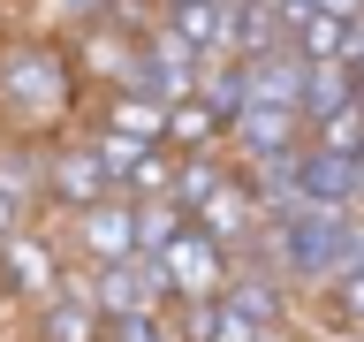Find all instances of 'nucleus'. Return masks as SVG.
I'll return each instance as SVG.
<instances>
[{
  "mask_svg": "<svg viewBox=\"0 0 364 342\" xmlns=\"http://www.w3.org/2000/svg\"><path fill=\"white\" fill-rule=\"evenodd\" d=\"M220 304H235L243 319H258V327L273 335V327L289 319V274L273 266V259H235V274H228Z\"/></svg>",
  "mask_w": 364,
  "mask_h": 342,
  "instance_id": "423d86ee",
  "label": "nucleus"
},
{
  "mask_svg": "<svg viewBox=\"0 0 364 342\" xmlns=\"http://www.w3.org/2000/svg\"><path fill=\"white\" fill-rule=\"evenodd\" d=\"M213 145H228V122L205 99H182L175 114H167V152H213Z\"/></svg>",
  "mask_w": 364,
  "mask_h": 342,
  "instance_id": "2eb2a0df",
  "label": "nucleus"
},
{
  "mask_svg": "<svg viewBox=\"0 0 364 342\" xmlns=\"http://www.w3.org/2000/svg\"><path fill=\"white\" fill-rule=\"evenodd\" d=\"M220 8H235V16H243V8H266V0H220Z\"/></svg>",
  "mask_w": 364,
  "mask_h": 342,
  "instance_id": "5701e85b",
  "label": "nucleus"
},
{
  "mask_svg": "<svg viewBox=\"0 0 364 342\" xmlns=\"http://www.w3.org/2000/svg\"><path fill=\"white\" fill-rule=\"evenodd\" d=\"M198 99L213 114H220L228 130H235V122H243L250 107H258V99H250V61H205V76H198Z\"/></svg>",
  "mask_w": 364,
  "mask_h": 342,
  "instance_id": "f8f14e48",
  "label": "nucleus"
},
{
  "mask_svg": "<svg viewBox=\"0 0 364 342\" xmlns=\"http://www.w3.org/2000/svg\"><path fill=\"white\" fill-rule=\"evenodd\" d=\"M266 342H296V335H289V327H273V335H266Z\"/></svg>",
  "mask_w": 364,
  "mask_h": 342,
  "instance_id": "b1692460",
  "label": "nucleus"
},
{
  "mask_svg": "<svg viewBox=\"0 0 364 342\" xmlns=\"http://www.w3.org/2000/svg\"><path fill=\"white\" fill-rule=\"evenodd\" d=\"M46 198L68 205V213H84V205H107V198H129L122 190V167H114L99 145H61V152H46Z\"/></svg>",
  "mask_w": 364,
  "mask_h": 342,
  "instance_id": "f03ea898",
  "label": "nucleus"
},
{
  "mask_svg": "<svg viewBox=\"0 0 364 342\" xmlns=\"http://www.w3.org/2000/svg\"><path fill=\"white\" fill-rule=\"evenodd\" d=\"M167 274H175V296H220L228 274H235V251L213 244L205 228H190V236L167 251Z\"/></svg>",
  "mask_w": 364,
  "mask_h": 342,
  "instance_id": "0eeeda50",
  "label": "nucleus"
},
{
  "mask_svg": "<svg viewBox=\"0 0 364 342\" xmlns=\"http://www.w3.org/2000/svg\"><path fill=\"white\" fill-rule=\"evenodd\" d=\"M289 46L304 53V61H341V46H349V23L318 8L311 23H296V31H289Z\"/></svg>",
  "mask_w": 364,
  "mask_h": 342,
  "instance_id": "f3484780",
  "label": "nucleus"
},
{
  "mask_svg": "<svg viewBox=\"0 0 364 342\" xmlns=\"http://www.w3.org/2000/svg\"><path fill=\"white\" fill-rule=\"evenodd\" d=\"M68 244L84 251L91 266H129V259H144V244H136V198H107V205H84V213H68Z\"/></svg>",
  "mask_w": 364,
  "mask_h": 342,
  "instance_id": "7ed1b4c3",
  "label": "nucleus"
},
{
  "mask_svg": "<svg viewBox=\"0 0 364 342\" xmlns=\"http://www.w3.org/2000/svg\"><path fill=\"white\" fill-rule=\"evenodd\" d=\"M304 76H311V61H304L296 46L258 53V61H250V99H258V107H304Z\"/></svg>",
  "mask_w": 364,
  "mask_h": 342,
  "instance_id": "9d476101",
  "label": "nucleus"
},
{
  "mask_svg": "<svg viewBox=\"0 0 364 342\" xmlns=\"http://www.w3.org/2000/svg\"><path fill=\"white\" fill-rule=\"evenodd\" d=\"M311 145V114L304 107H250L235 130H228V152L243 160V167H258V160H289Z\"/></svg>",
  "mask_w": 364,
  "mask_h": 342,
  "instance_id": "39448f33",
  "label": "nucleus"
},
{
  "mask_svg": "<svg viewBox=\"0 0 364 342\" xmlns=\"http://www.w3.org/2000/svg\"><path fill=\"white\" fill-rule=\"evenodd\" d=\"M0 190H8L16 205H31V198L46 190V160L23 152V145H0Z\"/></svg>",
  "mask_w": 364,
  "mask_h": 342,
  "instance_id": "6ab92c4d",
  "label": "nucleus"
},
{
  "mask_svg": "<svg viewBox=\"0 0 364 342\" xmlns=\"http://www.w3.org/2000/svg\"><path fill=\"white\" fill-rule=\"evenodd\" d=\"M311 145L318 152H341V160H364V99L326 114V122H311Z\"/></svg>",
  "mask_w": 364,
  "mask_h": 342,
  "instance_id": "a211bd4d",
  "label": "nucleus"
},
{
  "mask_svg": "<svg viewBox=\"0 0 364 342\" xmlns=\"http://www.w3.org/2000/svg\"><path fill=\"white\" fill-rule=\"evenodd\" d=\"M228 175H235V167H220V152H175V198L190 205V213H198Z\"/></svg>",
  "mask_w": 364,
  "mask_h": 342,
  "instance_id": "dca6fc26",
  "label": "nucleus"
},
{
  "mask_svg": "<svg viewBox=\"0 0 364 342\" xmlns=\"http://www.w3.org/2000/svg\"><path fill=\"white\" fill-rule=\"evenodd\" d=\"M167 114L175 107H159V99H144V91H114L107 99V130L136 137V145H167Z\"/></svg>",
  "mask_w": 364,
  "mask_h": 342,
  "instance_id": "4468645a",
  "label": "nucleus"
},
{
  "mask_svg": "<svg viewBox=\"0 0 364 342\" xmlns=\"http://www.w3.org/2000/svg\"><path fill=\"white\" fill-rule=\"evenodd\" d=\"M357 99H364V76L349 61H311V76H304V114H311V122L357 107Z\"/></svg>",
  "mask_w": 364,
  "mask_h": 342,
  "instance_id": "ddd939ff",
  "label": "nucleus"
},
{
  "mask_svg": "<svg viewBox=\"0 0 364 342\" xmlns=\"http://www.w3.org/2000/svg\"><path fill=\"white\" fill-rule=\"evenodd\" d=\"M167 8H190V0H167Z\"/></svg>",
  "mask_w": 364,
  "mask_h": 342,
  "instance_id": "393cba45",
  "label": "nucleus"
},
{
  "mask_svg": "<svg viewBox=\"0 0 364 342\" xmlns=\"http://www.w3.org/2000/svg\"><path fill=\"white\" fill-rule=\"evenodd\" d=\"M190 228H198V213L182 198H136V244H144V259H167Z\"/></svg>",
  "mask_w": 364,
  "mask_h": 342,
  "instance_id": "9b49d317",
  "label": "nucleus"
},
{
  "mask_svg": "<svg viewBox=\"0 0 364 342\" xmlns=\"http://www.w3.org/2000/svg\"><path fill=\"white\" fill-rule=\"evenodd\" d=\"M38 342H107V312L84 296L76 274H68L61 296H46V304H38Z\"/></svg>",
  "mask_w": 364,
  "mask_h": 342,
  "instance_id": "1a4fd4ad",
  "label": "nucleus"
},
{
  "mask_svg": "<svg viewBox=\"0 0 364 342\" xmlns=\"http://www.w3.org/2000/svg\"><path fill=\"white\" fill-rule=\"evenodd\" d=\"M0 107H16L23 122H61L68 114V61L46 38H16L0 53Z\"/></svg>",
  "mask_w": 364,
  "mask_h": 342,
  "instance_id": "f257e3e1",
  "label": "nucleus"
},
{
  "mask_svg": "<svg viewBox=\"0 0 364 342\" xmlns=\"http://www.w3.org/2000/svg\"><path fill=\"white\" fill-rule=\"evenodd\" d=\"M107 342H182V335H175V312H136V319H114Z\"/></svg>",
  "mask_w": 364,
  "mask_h": 342,
  "instance_id": "aec40b11",
  "label": "nucleus"
},
{
  "mask_svg": "<svg viewBox=\"0 0 364 342\" xmlns=\"http://www.w3.org/2000/svg\"><path fill=\"white\" fill-rule=\"evenodd\" d=\"M16 228H23V205L8 198V190H0V236H16Z\"/></svg>",
  "mask_w": 364,
  "mask_h": 342,
  "instance_id": "4be33fe9",
  "label": "nucleus"
},
{
  "mask_svg": "<svg viewBox=\"0 0 364 342\" xmlns=\"http://www.w3.org/2000/svg\"><path fill=\"white\" fill-rule=\"evenodd\" d=\"M304 205L357 213V205H364V160H341V152H318V145H304Z\"/></svg>",
  "mask_w": 364,
  "mask_h": 342,
  "instance_id": "6e6552de",
  "label": "nucleus"
},
{
  "mask_svg": "<svg viewBox=\"0 0 364 342\" xmlns=\"http://www.w3.org/2000/svg\"><path fill=\"white\" fill-rule=\"evenodd\" d=\"M0 281L16 296H31V304H46V296L68 289L61 274V244L53 236H38V228H16V236H0Z\"/></svg>",
  "mask_w": 364,
  "mask_h": 342,
  "instance_id": "20e7f679",
  "label": "nucleus"
},
{
  "mask_svg": "<svg viewBox=\"0 0 364 342\" xmlns=\"http://www.w3.org/2000/svg\"><path fill=\"white\" fill-rule=\"evenodd\" d=\"M326 304H334L341 327H364V266L357 274H334V281H326Z\"/></svg>",
  "mask_w": 364,
  "mask_h": 342,
  "instance_id": "412c9836",
  "label": "nucleus"
}]
</instances>
